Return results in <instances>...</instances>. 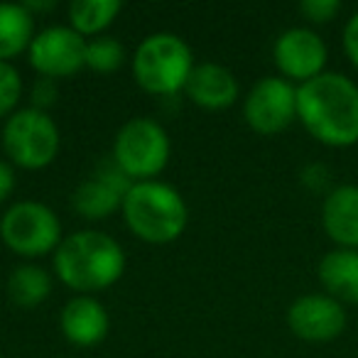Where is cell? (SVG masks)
<instances>
[{
  "label": "cell",
  "instance_id": "obj_14",
  "mask_svg": "<svg viewBox=\"0 0 358 358\" xmlns=\"http://www.w3.org/2000/svg\"><path fill=\"white\" fill-rule=\"evenodd\" d=\"M185 94L194 106L204 110H226L238 101V79L224 64L216 62H201L194 66Z\"/></svg>",
  "mask_w": 358,
  "mask_h": 358
},
{
  "label": "cell",
  "instance_id": "obj_18",
  "mask_svg": "<svg viewBox=\"0 0 358 358\" xmlns=\"http://www.w3.org/2000/svg\"><path fill=\"white\" fill-rule=\"evenodd\" d=\"M55 289V278L50 270H45L37 263H22L10 270L8 278V297L15 307L35 309L50 299Z\"/></svg>",
  "mask_w": 358,
  "mask_h": 358
},
{
  "label": "cell",
  "instance_id": "obj_7",
  "mask_svg": "<svg viewBox=\"0 0 358 358\" xmlns=\"http://www.w3.org/2000/svg\"><path fill=\"white\" fill-rule=\"evenodd\" d=\"M0 241L8 250L25 260L55 255L64 241L62 221L47 204L35 199H22L8 206L0 216Z\"/></svg>",
  "mask_w": 358,
  "mask_h": 358
},
{
  "label": "cell",
  "instance_id": "obj_8",
  "mask_svg": "<svg viewBox=\"0 0 358 358\" xmlns=\"http://www.w3.org/2000/svg\"><path fill=\"white\" fill-rule=\"evenodd\" d=\"M243 120L258 135H278L297 120V86L282 76L258 79L243 99Z\"/></svg>",
  "mask_w": 358,
  "mask_h": 358
},
{
  "label": "cell",
  "instance_id": "obj_3",
  "mask_svg": "<svg viewBox=\"0 0 358 358\" xmlns=\"http://www.w3.org/2000/svg\"><path fill=\"white\" fill-rule=\"evenodd\" d=\"M120 214L130 234L150 245L174 243L189 224V206L185 196L159 179L135 182L123 196Z\"/></svg>",
  "mask_w": 358,
  "mask_h": 358
},
{
  "label": "cell",
  "instance_id": "obj_22",
  "mask_svg": "<svg viewBox=\"0 0 358 358\" xmlns=\"http://www.w3.org/2000/svg\"><path fill=\"white\" fill-rule=\"evenodd\" d=\"M299 15L312 25H327V22L336 20L341 13V3L338 0H302L299 3Z\"/></svg>",
  "mask_w": 358,
  "mask_h": 358
},
{
  "label": "cell",
  "instance_id": "obj_12",
  "mask_svg": "<svg viewBox=\"0 0 358 358\" xmlns=\"http://www.w3.org/2000/svg\"><path fill=\"white\" fill-rule=\"evenodd\" d=\"M135 182L118 169V164L110 162L101 164L99 172L94 177L84 179L76 187L71 204H74L76 214L86 221H103L108 216H113L115 211H120L123 196L128 194V189Z\"/></svg>",
  "mask_w": 358,
  "mask_h": 358
},
{
  "label": "cell",
  "instance_id": "obj_28",
  "mask_svg": "<svg viewBox=\"0 0 358 358\" xmlns=\"http://www.w3.org/2000/svg\"><path fill=\"white\" fill-rule=\"evenodd\" d=\"M0 358H3V353H0Z\"/></svg>",
  "mask_w": 358,
  "mask_h": 358
},
{
  "label": "cell",
  "instance_id": "obj_25",
  "mask_svg": "<svg viewBox=\"0 0 358 358\" xmlns=\"http://www.w3.org/2000/svg\"><path fill=\"white\" fill-rule=\"evenodd\" d=\"M341 42H343V52H346L348 62L358 69V10L353 13L346 20V25H343Z\"/></svg>",
  "mask_w": 358,
  "mask_h": 358
},
{
  "label": "cell",
  "instance_id": "obj_13",
  "mask_svg": "<svg viewBox=\"0 0 358 358\" xmlns=\"http://www.w3.org/2000/svg\"><path fill=\"white\" fill-rule=\"evenodd\" d=\"M59 329L71 346H79V348L99 346L110 331L108 309L94 294H74L62 307Z\"/></svg>",
  "mask_w": 358,
  "mask_h": 358
},
{
  "label": "cell",
  "instance_id": "obj_17",
  "mask_svg": "<svg viewBox=\"0 0 358 358\" xmlns=\"http://www.w3.org/2000/svg\"><path fill=\"white\" fill-rule=\"evenodd\" d=\"M35 15L25 3H0V62H10L30 50L35 40Z\"/></svg>",
  "mask_w": 358,
  "mask_h": 358
},
{
  "label": "cell",
  "instance_id": "obj_20",
  "mask_svg": "<svg viewBox=\"0 0 358 358\" xmlns=\"http://www.w3.org/2000/svg\"><path fill=\"white\" fill-rule=\"evenodd\" d=\"M128 59L123 42L115 40L110 35H101L94 40H86V69L96 71V74H110L118 71Z\"/></svg>",
  "mask_w": 358,
  "mask_h": 358
},
{
  "label": "cell",
  "instance_id": "obj_4",
  "mask_svg": "<svg viewBox=\"0 0 358 358\" xmlns=\"http://www.w3.org/2000/svg\"><path fill=\"white\" fill-rule=\"evenodd\" d=\"M194 52L174 32H152L133 55L135 84L152 96H177L194 71Z\"/></svg>",
  "mask_w": 358,
  "mask_h": 358
},
{
  "label": "cell",
  "instance_id": "obj_6",
  "mask_svg": "<svg viewBox=\"0 0 358 358\" xmlns=\"http://www.w3.org/2000/svg\"><path fill=\"white\" fill-rule=\"evenodd\" d=\"M172 157V140L162 123L148 115H138L120 125L113 140V159L133 182H150L164 172Z\"/></svg>",
  "mask_w": 358,
  "mask_h": 358
},
{
  "label": "cell",
  "instance_id": "obj_5",
  "mask_svg": "<svg viewBox=\"0 0 358 358\" xmlns=\"http://www.w3.org/2000/svg\"><path fill=\"white\" fill-rule=\"evenodd\" d=\"M3 152L13 167L20 169H45L57 159L62 148V133L52 113L40 108H17L3 123L0 133Z\"/></svg>",
  "mask_w": 358,
  "mask_h": 358
},
{
  "label": "cell",
  "instance_id": "obj_21",
  "mask_svg": "<svg viewBox=\"0 0 358 358\" xmlns=\"http://www.w3.org/2000/svg\"><path fill=\"white\" fill-rule=\"evenodd\" d=\"M22 99V74L10 62H0V120L6 123Z\"/></svg>",
  "mask_w": 358,
  "mask_h": 358
},
{
  "label": "cell",
  "instance_id": "obj_11",
  "mask_svg": "<svg viewBox=\"0 0 358 358\" xmlns=\"http://www.w3.org/2000/svg\"><path fill=\"white\" fill-rule=\"evenodd\" d=\"M348 314L338 299L327 292L299 294L287 307V327L297 338L309 343H327L343 334Z\"/></svg>",
  "mask_w": 358,
  "mask_h": 358
},
{
  "label": "cell",
  "instance_id": "obj_19",
  "mask_svg": "<svg viewBox=\"0 0 358 358\" xmlns=\"http://www.w3.org/2000/svg\"><path fill=\"white\" fill-rule=\"evenodd\" d=\"M120 10H123L120 0H74L66 8V17L71 30L79 32L84 40H94L113 25Z\"/></svg>",
  "mask_w": 358,
  "mask_h": 358
},
{
  "label": "cell",
  "instance_id": "obj_26",
  "mask_svg": "<svg viewBox=\"0 0 358 358\" xmlns=\"http://www.w3.org/2000/svg\"><path fill=\"white\" fill-rule=\"evenodd\" d=\"M17 187V174L15 167L6 159H0V204H6L13 194H15Z\"/></svg>",
  "mask_w": 358,
  "mask_h": 358
},
{
  "label": "cell",
  "instance_id": "obj_10",
  "mask_svg": "<svg viewBox=\"0 0 358 358\" xmlns=\"http://www.w3.org/2000/svg\"><path fill=\"white\" fill-rule=\"evenodd\" d=\"M273 62L282 79L299 86L327 71L329 47L312 27H287L275 40Z\"/></svg>",
  "mask_w": 358,
  "mask_h": 358
},
{
  "label": "cell",
  "instance_id": "obj_2",
  "mask_svg": "<svg viewBox=\"0 0 358 358\" xmlns=\"http://www.w3.org/2000/svg\"><path fill=\"white\" fill-rule=\"evenodd\" d=\"M125 273V250L106 231L84 229L64 236L55 253V275L76 294L113 287Z\"/></svg>",
  "mask_w": 358,
  "mask_h": 358
},
{
  "label": "cell",
  "instance_id": "obj_27",
  "mask_svg": "<svg viewBox=\"0 0 358 358\" xmlns=\"http://www.w3.org/2000/svg\"><path fill=\"white\" fill-rule=\"evenodd\" d=\"M55 358H64V356H55Z\"/></svg>",
  "mask_w": 358,
  "mask_h": 358
},
{
  "label": "cell",
  "instance_id": "obj_15",
  "mask_svg": "<svg viewBox=\"0 0 358 358\" xmlns=\"http://www.w3.org/2000/svg\"><path fill=\"white\" fill-rule=\"evenodd\" d=\"M322 229L336 248H358V185H338L324 194Z\"/></svg>",
  "mask_w": 358,
  "mask_h": 358
},
{
  "label": "cell",
  "instance_id": "obj_1",
  "mask_svg": "<svg viewBox=\"0 0 358 358\" xmlns=\"http://www.w3.org/2000/svg\"><path fill=\"white\" fill-rule=\"evenodd\" d=\"M297 120L327 148L358 145V84L341 71H324L299 84Z\"/></svg>",
  "mask_w": 358,
  "mask_h": 358
},
{
  "label": "cell",
  "instance_id": "obj_16",
  "mask_svg": "<svg viewBox=\"0 0 358 358\" xmlns=\"http://www.w3.org/2000/svg\"><path fill=\"white\" fill-rule=\"evenodd\" d=\"M319 282L341 304H358V248H334L317 265Z\"/></svg>",
  "mask_w": 358,
  "mask_h": 358
},
{
  "label": "cell",
  "instance_id": "obj_23",
  "mask_svg": "<svg viewBox=\"0 0 358 358\" xmlns=\"http://www.w3.org/2000/svg\"><path fill=\"white\" fill-rule=\"evenodd\" d=\"M30 101H32V108H40V110H47V113H50L52 106L59 101V86H57V81L40 76L30 91Z\"/></svg>",
  "mask_w": 358,
  "mask_h": 358
},
{
  "label": "cell",
  "instance_id": "obj_9",
  "mask_svg": "<svg viewBox=\"0 0 358 358\" xmlns=\"http://www.w3.org/2000/svg\"><path fill=\"white\" fill-rule=\"evenodd\" d=\"M27 62L45 79H69L86 69V40L69 25H50L35 35Z\"/></svg>",
  "mask_w": 358,
  "mask_h": 358
},
{
  "label": "cell",
  "instance_id": "obj_24",
  "mask_svg": "<svg viewBox=\"0 0 358 358\" xmlns=\"http://www.w3.org/2000/svg\"><path fill=\"white\" fill-rule=\"evenodd\" d=\"M302 185L307 187V189H312V192H329L327 187H329V169L324 167V164H319V162H314V164H307V167L302 169Z\"/></svg>",
  "mask_w": 358,
  "mask_h": 358
}]
</instances>
